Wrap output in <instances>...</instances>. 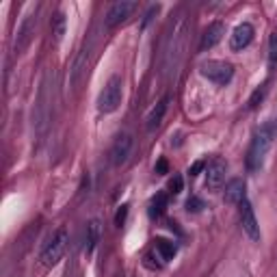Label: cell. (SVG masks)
<instances>
[{"label": "cell", "instance_id": "cell-1", "mask_svg": "<svg viewBox=\"0 0 277 277\" xmlns=\"http://www.w3.org/2000/svg\"><path fill=\"white\" fill-rule=\"evenodd\" d=\"M186 31H188L186 18H184V13H180V16L171 22V31L167 35L165 56H163L165 74H169V72H173L180 65L182 52H184V43H186Z\"/></svg>", "mask_w": 277, "mask_h": 277}, {"label": "cell", "instance_id": "cell-2", "mask_svg": "<svg viewBox=\"0 0 277 277\" xmlns=\"http://www.w3.org/2000/svg\"><path fill=\"white\" fill-rule=\"evenodd\" d=\"M273 138H275V126H273L271 121L264 123V126H260L258 132L253 134L249 154H247V167H249L251 171H256V169H260V167H262L268 148L273 145Z\"/></svg>", "mask_w": 277, "mask_h": 277}, {"label": "cell", "instance_id": "cell-3", "mask_svg": "<svg viewBox=\"0 0 277 277\" xmlns=\"http://www.w3.org/2000/svg\"><path fill=\"white\" fill-rule=\"evenodd\" d=\"M119 104H121V78L113 76L98 96V111L100 113H113V111H117Z\"/></svg>", "mask_w": 277, "mask_h": 277}, {"label": "cell", "instance_id": "cell-4", "mask_svg": "<svg viewBox=\"0 0 277 277\" xmlns=\"http://www.w3.org/2000/svg\"><path fill=\"white\" fill-rule=\"evenodd\" d=\"M201 76L217 85H228L234 76V65L228 61H206L201 65Z\"/></svg>", "mask_w": 277, "mask_h": 277}, {"label": "cell", "instance_id": "cell-5", "mask_svg": "<svg viewBox=\"0 0 277 277\" xmlns=\"http://www.w3.org/2000/svg\"><path fill=\"white\" fill-rule=\"evenodd\" d=\"M65 249H67V230H59L52 238H50V243L46 245V249L41 251V262L46 266L56 264V262L63 258Z\"/></svg>", "mask_w": 277, "mask_h": 277}, {"label": "cell", "instance_id": "cell-6", "mask_svg": "<svg viewBox=\"0 0 277 277\" xmlns=\"http://www.w3.org/2000/svg\"><path fill=\"white\" fill-rule=\"evenodd\" d=\"M35 26H37V11H31L18 26L16 41H13V52L16 54H22L28 48V43H31L33 35H35Z\"/></svg>", "mask_w": 277, "mask_h": 277}, {"label": "cell", "instance_id": "cell-7", "mask_svg": "<svg viewBox=\"0 0 277 277\" xmlns=\"http://www.w3.org/2000/svg\"><path fill=\"white\" fill-rule=\"evenodd\" d=\"M134 9H136V3H132V0H119V3H115L106 13V26L115 28L121 22H126Z\"/></svg>", "mask_w": 277, "mask_h": 277}, {"label": "cell", "instance_id": "cell-8", "mask_svg": "<svg viewBox=\"0 0 277 277\" xmlns=\"http://www.w3.org/2000/svg\"><path fill=\"white\" fill-rule=\"evenodd\" d=\"M240 225H243L245 234L249 236L251 240H258L260 238V225L256 221V215H253L251 203L247 201V199L240 201Z\"/></svg>", "mask_w": 277, "mask_h": 277}, {"label": "cell", "instance_id": "cell-9", "mask_svg": "<svg viewBox=\"0 0 277 277\" xmlns=\"http://www.w3.org/2000/svg\"><path fill=\"white\" fill-rule=\"evenodd\" d=\"M130 150H132V136L126 134V132L119 134L117 138H115L113 148H111V163L115 167L123 165L128 160V156H130Z\"/></svg>", "mask_w": 277, "mask_h": 277}, {"label": "cell", "instance_id": "cell-10", "mask_svg": "<svg viewBox=\"0 0 277 277\" xmlns=\"http://www.w3.org/2000/svg\"><path fill=\"white\" fill-rule=\"evenodd\" d=\"M87 61H89V50H80V52L76 54L74 63L70 65V74H67V83H65V87L67 89H74V87L80 83V78H83L85 70H87Z\"/></svg>", "mask_w": 277, "mask_h": 277}, {"label": "cell", "instance_id": "cell-11", "mask_svg": "<svg viewBox=\"0 0 277 277\" xmlns=\"http://www.w3.org/2000/svg\"><path fill=\"white\" fill-rule=\"evenodd\" d=\"M251 41H253V26L247 24V22H243V24H238L234 28V33H232L230 48L234 50V52H238V50H243V48L249 46Z\"/></svg>", "mask_w": 277, "mask_h": 277}, {"label": "cell", "instance_id": "cell-12", "mask_svg": "<svg viewBox=\"0 0 277 277\" xmlns=\"http://www.w3.org/2000/svg\"><path fill=\"white\" fill-rule=\"evenodd\" d=\"M225 171H228V163L223 158H215L206 169V186L208 188H219L225 180Z\"/></svg>", "mask_w": 277, "mask_h": 277}, {"label": "cell", "instance_id": "cell-13", "mask_svg": "<svg viewBox=\"0 0 277 277\" xmlns=\"http://www.w3.org/2000/svg\"><path fill=\"white\" fill-rule=\"evenodd\" d=\"M223 35H225V26H223V22H213L206 31H203L201 35V43H199V50L201 52H206V50L210 48H215L219 41L223 39Z\"/></svg>", "mask_w": 277, "mask_h": 277}, {"label": "cell", "instance_id": "cell-14", "mask_svg": "<svg viewBox=\"0 0 277 277\" xmlns=\"http://www.w3.org/2000/svg\"><path fill=\"white\" fill-rule=\"evenodd\" d=\"M223 199H225V203H240V201H243L245 199V182L240 178L230 180L228 186H225Z\"/></svg>", "mask_w": 277, "mask_h": 277}, {"label": "cell", "instance_id": "cell-15", "mask_svg": "<svg viewBox=\"0 0 277 277\" xmlns=\"http://www.w3.org/2000/svg\"><path fill=\"white\" fill-rule=\"evenodd\" d=\"M167 106H169V98L165 96V98L160 100L158 104H156V106H154V108H152V111H150L148 119H145V121H148V123H145V128H148L150 132H152V130H156V128L160 126V121H163L165 113H167Z\"/></svg>", "mask_w": 277, "mask_h": 277}, {"label": "cell", "instance_id": "cell-16", "mask_svg": "<svg viewBox=\"0 0 277 277\" xmlns=\"http://www.w3.org/2000/svg\"><path fill=\"white\" fill-rule=\"evenodd\" d=\"M100 240V221L98 219H93V221H89V225H87V251H93L96 249Z\"/></svg>", "mask_w": 277, "mask_h": 277}, {"label": "cell", "instance_id": "cell-17", "mask_svg": "<svg viewBox=\"0 0 277 277\" xmlns=\"http://www.w3.org/2000/svg\"><path fill=\"white\" fill-rule=\"evenodd\" d=\"M165 208H167V195L165 193H156L154 197H152L150 201V217L152 219H156L165 213Z\"/></svg>", "mask_w": 277, "mask_h": 277}, {"label": "cell", "instance_id": "cell-18", "mask_svg": "<svg viewBox=\"0 0 277 277\" xmlns=\"http://www.w3.org/2000/svg\"><path fill=\"white\" fill-rule=\"evenodd\" d=\"M156 249L160 256H163V260H173V256H176V245H173L171 240L156 238Z\"/></svg>", "mask_w": 277, "mask_h": 277}, {"label": "cell", "instance_id": "cell-19", "mask_svg": "<svg viewBox=\"0 0 277 277\" xmlns=\"http://www.w3.org/2000/svg\"><path fill=\"white\" fill-rule=\"evenodd\" d=\"M65 26H67L65 13L59 11V13H56V16L52 18V35H54V39H56V41H61V39H63V35H65Z\"/></svg>", "mask_w": 277, "mask_h": 277}, {"label": "cell", "instance_id": "cell-20", "mask_svg": "<svg viewBox=\"0 0 277 277\" xmlns=\"http://www.w3.org/2000/svg\"><path fill=\"white\" fill-rule=\"evenodd\" d=\"M268 65L271 67L277 65V35H271V39H268Z\"/></svg>", "mask_w": 277, "mask_h": 277}, {"label": "cell", "instance_id": "cell-21", "mask_svg": "<svg viewBox=\"0 0 277 277\" xmlns=\"http://www.w3.org/2000/svg\"><path fill=\"white\" fill-rule=\"evenodd\" d=\"M264 96H266V83L262 85L260 89H256V91H253V96L249 98V108H256V106L260 104V102L264 100Z\"/></svg>", "mask_w": 277, "mask_h": 277}, {"label": "cell", "instance_id": "cell-22", "mask_svg": "<svg viewBox=\"0 0 277 277\" xmlns=\"http://www.w3.org/2000/svg\"><path fill=\"white\" fill-rule=\"evenodd\" d=\"M201 208H203V201L199 197H188V201H186V210H188V213H199Z\"/></svg>", "mask_w": 277, "mask_h": 277}, {"label": "cell", "instance_id": "cell-23", "mask_svg": "<svg viewBox=\"0 0 277 277\" xmlns=\"http://www.w3.org/2000/svg\"><path fill=\"white\" fill-rule=\"evenodd\" d=\"M182 186H184L182 176H173V180L169 182V191H171L173 195H178V193H182Z\"/></svg>", "mask_w": 277, "mask_h": 277}, {"label": "cell", "instance_id": "cell-24", "mask_svg": "<svg viewBox=\"0 0 277 277\" xmlns=\"http://www.w3.org/2000/svg\"><path fill=\"white\" fill-rule=\"evenodd\" d=\"M126 217H128V206H121V208L117 210V215H115V223H117V225H123Z\"/></svg>", "mask_w": 277, "mask_h": 277}, {"label": "cell", "instance_id": "cell-25", "mask_svg": "<svg viewBox=\"0 0 277 277\" xmlns=\"http://www.w3.org/2000/svg\"><path fill=\"white\" fill-rule=\"evenodd\" d=\"M167 171H169V165H167L165 158H160L156 163V173H158V176H163V173H167Z\"/></svg>", "mask_w": 277, "mask_h": 277}, {"label": "cell", "instance_id": "cell-26", "mask_svg": "<svg viewBox=\"0 0 277 277\" xmlns=\"http://www.w3.org/2000/svg\"><path fill=\"white\" fill-rule=\"evenodd\" d=\"M154 13H158V5H154V7H150V11L145 13V20H143V26H148L150 22H152V18H154Z\"/></svg>", "mask_w": 277, "mask_h": 277}, {"label": "cell", "instance_id": "cell-27", "mask_svg": "<svg viewBox=\"0 0 277 277\" xmlns=\"http://www.w3.org/2000/svg\"><path fill=\"white\" fill-rule=\"evenodd\" d=\"M203 169V163L201 160H197V163H193L191 165V169H188V173H191V176H199V171Z\"/></svg>", "mask_w": 277, "mask_h": 277}]
</instances>
